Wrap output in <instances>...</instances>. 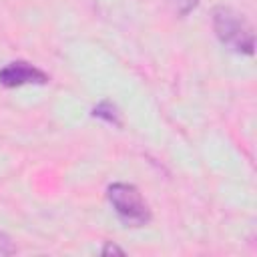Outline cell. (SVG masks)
<instances>
[{
    "label": "cell",
    "instance_id": "obj_1",
    "mask_svg": "<svg viewBox=\"0 0 257 257\" xmlns=\"http://www.w3.org/2000/svg\"><path fill=\"white\" fill-rule=\"evenodd\" d=\"M213 30L221 44L237 54L251 56L255 52V32L251 22L229 6H215L211 14Z\"/></svg>",
    "mask_w": 257,
    "mask_h": 257
},
{
    "label": "cell",
    "instance_id": "obj_2",
    "mask_svg": "<svg viewBox=\"0 0 257 257\" xmlns=\"http://www.w3.org/2000/svg\"><path fill=\"white\" fill-rule=\"evenodd\" d=\"M106 199L116 217L126 227H145L151 223L153 213L141 191L131 183H112L106 187Z\"/></svg>",
    "mask_w": 257,
    "mask_h": 257
},
{
    "label": "cell",
    "instance_id": "obj_3",
    "mask_svg": "<svg viewBox=\"0 0 257 257\" xmlns=\"http://www.w3.org/2000/svg\"><path fill=\"white\" fill-rule=\"evenodd\" d=\"M50 76L26 60H12L0 68V84L6 88H18L26 84H46Z\"/></svg>",
    "mask_w": 257,
    "mask_h": 257
},
{
    "label": "cell",
    "instance_id": "obj_4",
    "mask_svg": "<svg viewBox=\"0 0 257 257\" xmlns=\"http://www.w3.org/2000/svg\"><path fill=\"white\" fill-rule=\"evenodd\" d=\"M92 116H94V118H100V120H104L106 124H112V126H116V128L122 126L120 112H118V108H116V104H114L112 100H100V102L92 108Z\"/></svg>",
    "mask_w": 257,
    "mask_h": 257
},
{
    "label": "cell",
    "instance_id": "obj_5",
    "mask_svg": "<svg viewBox=\"0 0 257 257\" xmlns=\"http://www.w3.org/2000/svg\"><path fill=\"white\" fill-rule=\"evenodd\" d=\"M169 4L173 6L175 14L187 16L189 12H193V10L199 6V0H169Z\"/></svg>",
    "mask_w": 257,
    "mask_h": 257
},
{
    "label": "cell",
    "instance_id": "obj_6",
    "mask_svg": "<svg viewBox=\"0 0 257 257\" xmlns=\"http://www.w3.org/2000/svg\"><path fill=\"white\" fill-rule=\"evenodd\" d=\"M18 249H16V245H14V241L6 235V233H0V257H4V255H14Z\"/></svg>",
    "mask_w": 257,
    "mask_h": 257
},
{
    "label": "cell",
    "instance_id": "obj_7",
    "mask_svg": "<svg viewBox=\"0 0 257 257\" xmlns=\"http://www.w3.org/2000/svg\"><path fill=\"white\" fill-rule=\"evenodd\" d=\"M100 255H124V249L118 247V245L112 243V241H106V243L102 245V249H100Z\"/></svg>",
    "mask_w": 257,
    "mask_h": 257
}]
</instances>
